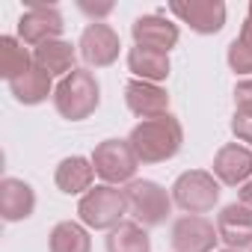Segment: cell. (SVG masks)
Masks as SVG:
<instances>
[{
  "instance_id": "obj_1",
  "label": "cell",
  "mask_w": 252,
  "mask_h": 252,
  "mask_svg": "<svg viewBox=\"0 0 252 252\" xmlns=\"http://www.w3.org/2000/svg\"><path fill=\"white\" fill-rule=\"evenodd\" d=\"M128 143H131L134 155L140 158V163H163L181 152L184 128L172 113H166V116L146 119V122L134 125V131L128 134Z\"/></svg>"
},
{
  "instance_id": "obj_2",
  "label": "cell",
  "mask_w": 252,
  "mask_h": 252,
  "mask_svg": "<svg viewBox=\"0 0 252 252\" xmlns=\"http://www.w3.org/2000/svg\"><path fill=\"white\" fill-rule=\"evenodd\" d=\"M98 104H101V86H98V77L89 68H74L54 89V107L68 122L89 119L98 110Z\"/></svg>"
},
{
  "instance_id": "obj_3",
  "label": "cell",
  "mask_w": 252,
  "mask_h": 252,
  "mask_svg": "<svg viewBox=\"0 0 252 252\" xmlns=\"http://www.w3.org/2000/svg\"><path fill=\"white\" fill-rule=\"evenodd\" d=\"M77 214H80V222L86 228L113 231L119 222H125L122 217L128 214V199H125V190L110 187V184H98L86 196H80Z\"/></svg>"
},
{
  "instance_id": "obj_4",
  "label": "cell",
  "mask_w": 252,
  "mask_h": 252,
  "mask_svg": "<svg viewBox=\"0 0 252 252\" xmlns=\"http://www.w3.org/2000/svg\"><path fill=\"white\" fill-rule=\"evenodd\" d=\"M125 199H128V214L143 228L163 225L166 217L172 214V205H175L172 193H166L158 181H149V178H134L125 187Z\"/></svg>"
},
{
  "instance_id": "obj_5",
  "label": "cell",
  "mask_w": 252,
  "mask_h": 252,
  "mask_svg": "<svg viewBox=\"0 0 252 252\" xmlns=\"http://www.w3.org/2000/svg\"><path fill=\"white\" fill-rule=\"evenodd\" d=\"M89 160L95 166V175L110 187H119V184L128 187L134 181V175H137V166H140V158L134 155L128 140H104V143H98Z\"/></svg>"
},
{
  "instance_id": "obj_6",
  "label": "cell",
  "mask_w": 252,
  "mask_h": 252,
  "mask_svg": "<svg viewBox=\"0 0 252 252\" xmlns=\"http://www.w3.org/2000/svg\"><path fill=\"white\" fill-rule=\"evenodd\" d=\"M172 202L184 214L202 217V214H208V211L217 208V202H220V181L214 178V172L187 169L172 184Z\"/></svg>"
},
{
  "instance_id": "obj_7",
  "label": "cell",
  "mask_w": 252,
  "mask_h": 252,
  "mask_svg": "<svg viewBox=\"0 0 252 252\" xmlns=\"http://www.w3.org/2000/svg\"><path fill=\"white\" fill-rule=\"evenodd\" d=\"M119 51H122V42H119V33L104 24V21H92L83 27L80 33V42H77V54L83 57L86 65L92 68H107L119 60Z\"/></svg>"
},
{
  "instance_id": "obj_8",
  "label": "cell",
  "mask_w": 252,
  "mask_h": 252,
  "mask_svg": "<svg viewBox=\"0 0 252 252\" xmlns=\"http://www.w3.org/2000/svg\"><path fill=\"white\" fill-rule=\"evenodd\" d=\"M169 12L199 36H214L225 27V3L222 0H172Z\"/></svg>"
},
{
  "instance_id": "obj_9",
  "label": "cell",
  "mask_w": 252,
  "mask_h": 252,
  "mask_svg": "<svg viewBox=\"0 0 252 252\" xmlns=\"http://www.w3.org/2000/svg\"><path fill=\"white\" fill-rule=\"evenodd\" d=\"M63 27L65 24L57 6H30L18 18V39L30 48H42L48 42H57Z\"/></svg>"
},
{
  "instance_id": "obj_10",
  "label": "cell",
  "mask_w": 252,
  "mask_h": 252,
  "mask_svg": "<svg viewBox=\"0 0 252 252\" xmlns=\"http://www.w3.org/2000/svg\"><path fill=\"white\" fill-rule=\"evenodd\" d=\"M220 234L217 225L205 217L184 214L172 222V249L175 252H214Z\"/></svg>"
},
{
  "instance_id": "obj_11",
  "label": "cell",
  "mask_w": 252,
  "mask_h": 252,
  "mask_svg": "<svg viewBox=\"0 0 252 252\" xmlns=\"http://www.w3.org/2000/svg\"><path fill=\"white\" fill-rule=\"evenodd\" d=\"M211 172L220 184L225 187H243L252 178V149L240 146V143H225L211 163Z\"/></svg>"
},
{
  "instance_id": "obj_12",
  "label": "cell",
  "mask_w": 252,
  "mask_h": 252,
  "mask_svg": "<svg viewBox=\"0 0 252 252\" xmlns=\"http://www.w3.org/2000/svg\"><path fill=\"white\" fill-rule=\"evenodd\" d=\"M125 104L134 116L146 119H158L169 113V92L160 83H149V80H128L125 83Z\"/></svg>"
},
{
  "instance_id": "obj_13",
  "label": "cell",
  "mask_w": 252,
  "mask_h": 252,
  "mask_svg": "<svg viewBox=\"0 0 252 252\" xmlns=\"http://www.w3.org/2000/svg\"><path fill=\"white\" fill-rule=\"evenodd\" d=\"M131 36H134V45L140 48L169 54L178 45V24L166 21L163 15H140L131 24Z\"/></svg>"
},
{
  "instance_id": "obj_14",
  "label": "cell",
  "mask_w": 252,
  "mask_h": 252,
  "mask_svg": "<svg viewBox=\"0 0 252 252\" xmlns=\"http://www.w3.org/2000/svg\"><path fill=\"white\" fill-rule=\"evenodd\" d=\"M217 234L220 240L228 246V249H252V211L240 202H231L225 205L220 214H217Z\"/></svg>"
},
{
  "instance_id": "obj_15",
  "label": "cell",
  "mask_w": 252,
  "mask_h": 252,
  "mask_svg": "<svg viewBox=\"0 0 252 252\" xmlns=\"http://www.w3.org/2000/svg\"><path fill=\"white\" fill-rule=\"evenodd\" d=\"M36 211V193L21 178H3L0 181V217L6 222H21L33 217Z\"/></svg>"
},
{
  "instance_id": "obj_16",
  "label": "cell",
  "mask_w": 252,
  "mask_h": 252,
  "mask_svg": "<svg viewBox=\"0 0 252 252\" xmlns=\"http://www.w3.org/2000/svg\"><path fill=\"white\" fill-rule=\"evenodd\" d=\"M54 181L65 196H86L95 187V166L89 158H80V155L63 158L54 172Z\"/></svg>"
},
{
  "instance_id": "obj_17",
  "label": "cell",
  "mask_w": 252,
  "mask_h": 252,
  "mask_svg": "<svg viewBox=\"0 0 252 252\" xmlns=\"http://www.w3.org/2000/svg\"><path fill=\"white\" fill-rule=\"evenodd\" d=\"M54 77L48 74V71H42L36 63L24 71V74H18L15 80H9V92H12V98L18 101V104H24V107H36V104H42V101H48V95L54 98V83H51Z\"/></svg>"
},
{
  "instance_id": "obj_18",
  "label": "cell",
  "mask_w": 252,
  "mask_h": 252,
  "mask_svg": "<svg viewBox=\"0 0 252 252\" xmlns=\"http://www.w3.org/2000/svg\"><path fill=\"white\" fill-rule=\"evenodd\" d=\"M74 60H77V51L68 42H63V39L48 42V45H42V48L33 51V63L42 71H48L51 77H60V80L74 71Z\"/></svg>"
},
{
  "instance_id": "obj_19",
  "label": "cell",
  "mask_w": 252,
  "mask_h": 252,
  "mask_svg": "<svg viewBox=\"0 0 252 252\" xmlns=\"http://www.w3.org/2000/svg\"><path fill=\"white\" fill-rule=\"evenodd\" d=\"M169 54H158V51H149V48H140L134 45L128 51V71L137 77V80H149V83H160L169 77Z\"/></svg>"
},
{
  "instance_id": "obj_20",
  "label": "cell",
  "mask_w": 252,
  "mask_h": 252,
  "mask_svg": "<svg viewBox=\"0 0 252 252\" xmlns=\"http://www.w3.org/2000/svg\"><path fill=\"white\" fill-rule=\"evenodd\" d=\"M48 249L51 252H92V237L83 222L63 220L51 228L48 234Z\"/></svg>"
},
{
  "instance_id": "obj_21",
  "label": "cell",
  "mask_w": 252,
  "mask_h": 252,
  "mask_svg": "<svg viewBox=\"0 0 252 252\" xmlns=\"http://www.w3.org/2000/svg\"><path fill=\"white\" fill-rule=\"evenodd\" d=\"M107 252H152V237L134 220L119 222L107 234Z\"/></svg>"
},
{
  "instance_id": "obj_22",
  "label": "cell",
  "mask_w": 252,
  "mask_h": 252,
  "mask_svg": "<svg viewBox=\"0 0 252 252\" xmlns=\"http://www.w3.org/2000/svg\"><path fill=\"white\" fill-rule=\"evenodd\" d=\"M33 65V54L24 48V42L18 36H0V77L15 80L18 74H24Z\"/></svg>"
},
{
  "instance_id": "obj_23",
  "label": "cell",
  "mask_w": 252,
  "mask_h": 252,
  "mask_svg": "<svg viewBox=\"0 0 252 252\" xmlns=\"http://www.w3.org/2000/svg\"><path fill=\"white\" fill-rule=\"evenodd\" d=\"M228 68L234 74H252V3L246 9V21L240 27V36L228 45Z\"/></svg>"
},
{
  "instance_id": "obj_24",
  "label": "cell",
  "mask_w": 252,
  "mask_h": 252,
  "mask_svg": "<svg viewBox=\"0 0 252 252\" xmlns=\"http://www.w3.org/2000/svg\"><path fill=\"white\" fill-rule=\"evenodd\" d=\"M234 113L252 116V77L249 80H240L234 86Z\"/></svg>"
},
{
  "instance_id": "obj_25",
  "label": "cell",
  "mask_w": 252,
  "mask_h": 252,
  "mask_svg": "<svg viewBox=\"0 0 252 252\" xmlns=\"http://www.w3.org/2000/svg\"><path fill=\"white\" fill-rule=\"evenodd\" d=\"M231 134H234L240 143H252V116L234 113V116H231Z\"/></svg>"
},
{
  "instance_id": "obj_26",
  "label": "cell",
  "mask_w": 252,
  "mask_h": 252,
  "mask_svg": "<svg viewBox=\"0 0 252 252\" xmlns=\"http://www.w3.org/2000/svg\"><path fill=\"white\" fill-rule=\"evenodd\" d=\"M80 12H86V15H92L95 21H101L104 15H110V12H113V3H101V6H92V3H86V0H80Z\"/></svg>"
},
{
  "instance_id": "obj_27",
  "label": "cell",
  "mask_w": 252,
  "mask_h": 252,
  "mask_svg": "<svg viewBox=\"0 0 252 252\" xmlns=\"http://www.w3.org/2000/svg\"><path fill=\"white\" fill-rule=\"evenodd\" d=\"M237 202H240V205H246V208L252 211V178L240 187V199H237Z\"/></svg>"
},
{
  "instance_id": "obj_28",
  "label": "cell",
  "mask_w": 252,
  "mask_h": 252,
  "mask_svg": "<svg viewBox=\"0 0 252 252\" xmlns=\"http://www.w3.org/2000/svg\"><path fill=\"white\" fill-rule=\"evenodd\" d=\"M222 252H237V249H222Z\"/></svg>"
}]
</instances>
